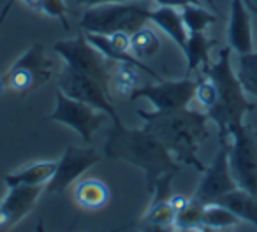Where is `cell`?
<instances>
[{"label":"cell","mask_w":257,"mask_h":232,"mask_svg":"<svg viewBox=\"0 0 257 232\" xmlns=\"http://www.w3.org/2000/svg\"><path fill=\"white\" fill-rule=\"evenodd\" d=\"M4 90H8V88H6V83H4V79L0 78V93L4 92Z\"/></svg>","instance_id":"33"},{"label":"cell","mask_w":257,"mask_h":232,"mask_svg":"<svg viewBox=\"0 0 257 232\" xmlns=\"http://www.w3.org/2000/svg\"><path fill=\"white\" fill-rule=\"evenodd\" d=\"M215 202L231 209L241 221H248L253 227H257V195H252L250 192L238 186L218 197Z\"/></svg>","instance_id":"16"},{"label":"cell","mask_w":257,"mask_h":232,"mask_svg":"<svg viewBox=\"0 0 257 232\" xmlns=\"http://www.w3.org/2000/svg\"><path fill=\"white\" fill-rule=\"evenodd\" d=\"M196 85L194 79H176V81H168L162 79L155 85L138 86L128 99L138 100L145 99L159 111L168 109H180V107H189V104L194 100L196 95Z\"/></svg>","instance_id":"11"},{"label":"cell","mask_w":257,"mask_h":232,"mask_svg":"<svg viewBox=\"0 0 257 232\" xmlns=\"http://www.w3.org/2000/svg\"><path fill=\"white\" fill-rule=\"evenodd\" d=\"M196 83L197 85H196V95H194V99L197 100V104H199L204 109V113H206V111L211 109V107L215 106V102H217V88H215L213 81H211L206 74L201 76Z\"/></svg>","instance_id":"28"},{"label":"cell","mask_w":257,"mask_h":232,"mask_svg":"<svg viewBox=\"0 0 257 232\" xmlns=\"http://www.w3.org/2000/svg\"><path fill=\"white\" fill-rule=\"evenodd\" d=\"M227 44L238 55L253 51L252 23L245 0H231V15L227 25Z\"/></svg>","instance_id":"14"},{"label":"cell","mask_w":257,"mask_h":232,"mask_svg":"<svg viewBox=\"0 0 257 232\" xmlns=\"http://www.w3.org/2000/svg\"><path fill=\"white\" fill-rule=\"evenodd\" d=\"M18 2V0H8V4L4 6L2 13H0V23L4 22L8 13L11 11L13 4ZM23 6H27L29 9L36 13H44V15L51 16V18L60 20V23L64 25L65 30H69V22H67V6H65L64 0H20Z\"/></svg>","instance_id":"20"},{"label":"cell","mask_w":257,"mask_h":232,"mask_svg":"<svg viewBox=\"0 0 257 232\" xmlns=\"http://www.w3.org/2000/svg\"><path fill=\"white\" fill-rule=\"evenodd\" d=\"M255 134H257V132H255Z\"/></svg>","instance_id":"34"},{"label":"cell","mask_w":257,"mask_h":232,"mask_svg":"<svg viewBox=\"0 0 257 232\" xmlns=\"http://www.w3.org/2000/svg\"><path fill=\"white\" fill-rule=\"evenodd\" d=\"M236 76H238L245 93L257 99V51L238 55Z\"/></svg>","instance_id":"23"},{"label":"cell","mask_w":257,"mask_h":232,"mask_svg":"<svg viewBox=\"0 0 257 232\" xmlns=\"http://www.w3.org/2000/svg\"><path fill=\"white\" fill-rule=\"evenodd\" d=\"M203 2L208 6V8L211 9V11H217V6H215V0H203Z\"/></svg>","instance_id":"32"},{"label":"cell","mask_w":257,"mask_h":232,"mask_svg":"<svg viewBox=\"0 0 257 232\" xmlns=\"http://www.w3.org/2000/svg\"><path fill=\"white\" fill-rule=\"evenodd\" d=\"M182 18L189 32H206L208 27L217 23V15L210 13L203 4L199 6H183Z\"/></svg>","instance_id":"24"},{"label":"cell","mask_w":257,"mask_h":232,"mask_svg":"<svg viewBox=\"0 0 257 232\" xmlns=\"http://www.w3.org/2000/svg\"><path fill=\"white\" fill-rule=\"evenodd\" d=\"M100 155L93 148L67 146L57 162V169L50 181L46 183V193H64L83 172L88 171L92 165L99 164Z\"/></svg>","instance_id":"12"},{"label":"cell","mask_w":257,"mask_h":232,"mask_svg":"<svg viewBox=\"0 0 257 232\" xmlns=\"http://www.w3.org/2000/svg\"><path fill=\"white\" fill-rule=\"evenodd\" d=\"M161 51V39L157 32L150 27H141L134 34H131V53L141 60L155 57Z\"/></svg>","instance_id":"21"},{"label":"cell","mask_w":257,"mask_h":232,"mask_svg":"<svg viewBox=\"0 0 257 232\" xmlns=\"http://www.w3.org/2000/svg\"><path fill=\"white\" fill-rule=\"evenodd\" d=\"M150 22H154L176 46L183 50L185 43L189 39V30L182 18V11H178L173 6H155L152 9Z\"/></svg>","instance_id":"15"},{"label":"cell","mask_w":257,"mask_h":232,"mask_svg":"<svg viewBox=\"0 0 257 232\" xmlns=\"http://www.w3.org/2000/svg\"><path fill=\"white\" fill-rule=\"evenodd\" d=\"M203 209L204 204H201L199 200L190 199L189 206L176 214L175 227L178 230H204L203 228Z\"/></svg>","instance_id":"27"},{"label":"cell","mask_w":257,"mask_h":232,"mask_svg":"<svg viewBox=\"0 0 257 232\" xmlns=\"http://www.w3.org/2000/svg\"><path fill=\"white\" fill-rule=\"evenodd\" d=\"M136 114L143 120V129L154 134L173 157L189 167L203 172L206 165L199 160L197 151L208 139V118L206 113H201L189 107L168 111H145L138 109Z\"/></svg>","instance_id":"1"},{"label":"cell","mask_w":257,"mask_h":232,"mask_svg":"<svg viewBox=\"0 0 257 232\" xmlns=\"http://www.w3.org/2000/svg\"><path fill=\"white\" fill-rule=\"evenodd\" d=\"M239 218L227 209L225 206L217 202L206 204L203 209V228H211V230H224V228H232L239 223Z\"/></svg>","instance_id":"22"},{"label":"cell","mask_w":257,"mask_h":232,"mask_svg":"<svg viewBox=\"0 0 257 232\" xmlns=\"http://www.w3.org/2000/svg\"><path fill=\"white\" fill-rule=\"evenodd\" d=\"M57 169V162H37L29 167L22 169V171L11 172L6 176V185L8 188L18 185H46L55 174Z\"/></svg>","instance_id":"19"},{"label":"cell","mask_w":257,"mask_h":232,"mask_svg":"<svg viewBox=\"0 0 257 232\" xmlns=\"http://www.w3.org/2000/svg\"><path fill=\"white\" fill-rule=\"evenodd\" d=\"M51 76H53V64L46 57L44 44L36 43L11 65L2 79L6 83V88L25 97L27 93L50 81Z\"/></svg>","instance_id":"6"},{"label":"cell","mask_w":257,"mask_h":232,"mask_svg":"<svg viewBox=\"0 0 257 232\" xmlns=\"http://www.w3.org/2000/svg\"><path fill=\"white\" fill-rule=\"evenodd\" d=\"M229 134V165L239 188L257 195V134L245 123L231 125Z\"/></svg>","instance_id":"5"},{"label":"cell","mask_w":257,"mask_h":232,"mask_svg":"<svg viewBox=\"0 0 257 232\" xmlns=\"http://www.w3.org/2000/svg\"><path fill=\"white\" fill-rule=\"evenodd\" d=\"M58 90H62L65 95L72 97V99L81 100V102L88 104L95 109L104 111L113 120L114 125L121 123L120 116H118L116 109L111 102V93H107L95 79L74 71L69 65H65L58 74Z\"/></svg>","instance_id":"10"},{"label":"cell","mask_w":257,"mask_h":232,"mask_svg":"<svg viewBox=\"0 0 257 232\" xmlns=\"http://www.w3.org/2000/svg\"><path fill=\"white\" fill-rule=\"evenodd\" d=\"M234 188H238V185L229 165V134H218V151L215 153L211 164L203 171V178L192 199L206 206Z\"/></svg>","instance_id":"9"},{"label":"cell","mask_w":257,"mask_h":232,"mask_svg":"<svg viewBox=\"0 0 257 232\" xmlns=\"http://www.w3.org/2000/svg\"><path fill=\"white\" fill-rule=\"evenodd\" d=\"M104 157L141 169L145 172L148 192H152L155 183L164 176L175 178L180 172V162L154 134L143 127L128 129L123 123H113L104 143Z\"/></svg>","instance_id":"2"},{"label":"cell","mask_w":257,"mask_h":232,"mask_svg":"<svg viewBox=\"0 0 257 232\" xmlns=\"http://www.w3.org/2000/svg\"><path fill=\"white\" fill-rule=\"evenodd\" d=\"M211 46H213V41L208 39L204 32H189V39L183 48V53L187 57V74L201 67H203V71L210 67Z\"/></svg>","instance_id":"18"},{"label":"cell","mask_w":257,"mask_h":232,"mask_svg":"<svg viewBox=\"0 0 257 232\" xmlns=\"http://www.w3.org/2000/svg\"><path fill=\"white\" fill-rule=\"evenodd\" d=\"M116 71H114L111 83H113L114 90H116L120 95H131L134 90L140 86V76L141 69L136 67L133 64H116Z\"/></svg>","instance_id":"25"},{"label":"cell","mask_w":257,"mask_h":232,"mask_svg":"<svg viewBox=\"0 0 257 232\" xmlns=\"http://www.w3.org/2000/svg\"><path fill=\"white\" fill-rule=\"evenodd\" d=\"M107 114L99 111L88 104L76 100L65 95L62 90L55 93V109L50 114L51 122L62 123V125L72 129L85 143H92V137L100 129L104 118Z\"/></svg>","instance_id":"8"},{"label":"cell","mask_w":257,"mask_h":232,"mask_svg":"<svg viewBox=\"0 0 257 232\" xmlns=\"http://www.w3.org/2000/svg\"><path fill=\"white\" fill-rule=\"evenodd\" d=\"M155 0H123L109 4L90 6L79 20V29L86 34L111 36L114 32L134 34L150 22Z\"/></svg>","instance_id":"4"},{"label":"cell","mask_w":257,"mask_h":232,"mask_svg":"<svg viewBox=\"0 0 257 232\" xmlns=\"http://www.w3.org/2000/svg\"><path fill=\"white\" fill-rule=\"evenodd\" d=\"M43 190V185L11 186L8 195L0 200V230H8L23 220L36 206Z\"/></svg>","instance_id":"13"},{"label":"cell","mask_w":257,"mask_h":232,"mask_svg":"<svg viewBox=\"0 0 257 232\" xmlns=\"http://www.w3.org/2000/svg\"><path fill=\"white\" fill-rule=\"evenodd\" d=\"M79 6H86V8H90V6H99V4H109V2H123V0H76Z\"/></svg>","instance_id":"31"},{"label":"cell","mask_w":257,"mask_h":232,"mask_svg":"<svg viewBox=\"0 0 257 232\" xmlns=\"http://www.w3.org/2000/svg\"><path fill=\"white\" fill-rule=\"evenodd\" d=\"M168 202H169V206L173 207V211L178 214V213H182L187 206H189L190 199H187L185 195H180V193H175V195L171 193V197L168 199Z\"/></svg>","instance_id":"29"},{"label":"cell","mask_w":257,"mask_h":232,"mask_svg":"<svg viewBox=\"0 0 257 232\" xmlns=\"http://www.w3.org/2000/svg\"><path fill=\"white\" fill-rule=\"evenodd\" d=\"M176 213L173 207L169 206L168 200H161V202H150L148 211L143 216V223L150 225L155 228H168L175 227Z\"/></svg>","instance_id":"26"},{"label":"cell","mask_w":257,"mask_h":232,"mask_svg":"<svg viewBox=\"0 0 257 232\" xmlns=\"http://www.w3.org/2000/svg\"><path fill=\"white\" fill-rule=\"evenodd\" d=\"M53 50L60 55L65 65L95 79L107 93H111L109 86L113 76L109 71V60L88 43L85 34H79L78 37L69 41H58L53 44Z\"/></svg>","instance_id":"7"},{"label":"cell","mask_w":257,"mask_h":232,"mask_svg":"<svg viewBox=\"0 0 257 232\" xmlns=\"http://www.w3.org/2000/svg\"><path fill=\"white\" fill-rule=\"evenodd\" d=\"M157 6H173V8H183V6H199L204 4L203 0H155Z\"/></svg>","instance_id":"30"},{"label":"cell","mask_w":257,"mask_h":232,"mask_svg":"<svg viewBox=\"0 0 257 232\" xmlns=\"http://www.w3.org/2000/svg\"><path fill=\"white\" fill-rule=\"evenodd\" d=\"M109 200V188L104 181L95 178L83 179L74 188V202L88 211L102 209Z\"/></svg>","instance_id":"17"},{"label":"cell","mask_w":257,"mask_h":232,"mask_svg":"<svg viewBox=\"0 0 257 232\" xmlns=\"http://www.w3.org/2000/svg\"><path fill=\"white\" fill-rule=\"evenodd\" d=\"M231 51L229 46L222 48L218 51V60L211 62L210 67L203 71L217 88V102L206 114L211 122H215L218 134H227L229 127L243 123L245 114L253 111V104L246 100L245 90L231 67Z\"/></svg>","instance_id":"3"}]
</instances>
